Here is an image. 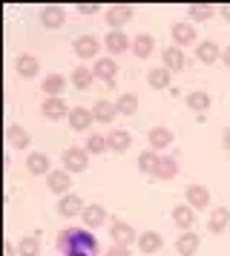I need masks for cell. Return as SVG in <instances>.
I'll use <instances>...</instances> for the list:
<instances>
[{
  "instance_id": "6da1fadb",
  "label": "cell",
  "mask_w": 230,
  "mask_h": 256,
  "mask_svg": "<svg viewBox=\"0 0 230 256\" xmlns=\"http://www.w3.org/2000/svg\"><path fill=\"white\" fill-rule=\"evenodd\" d=\"M58 250H60V256H98L101 244H98V239L90 230L69 228V230H64L58 236Z\"/></svg>"
},
{
  "instance_id": "7a4b0ae2",
  "label": "cell",
  "mask_w": 230,
  "mask_h": 256,
  "mask_svg": "<svg viewBox=\"0 0 230 256\" xmlns=\"http://www.w3.org/2000/svg\"><path fill=\"white\" fill-rule=\"evenodd\" d=\"M86 164H90L86 147H69L64 152V170L66 173H80V170H86Z\"/></svg>"
},
{
  "instance_id": "3957f363",
  "label": "cell",
  "mask_w": 230,
  "mask_h": 256,
  "mask_svg": "<svg viewBox=\"0 0 230 256\" xmlns=\"http://www.w3.org/2000/svg\"><path fill=\"white\" fill-rule=\"evenodd\" d=\"M130 18H132V6H126V3H118V6H110L106 9V24H110V29H121Z\"/></svg>"
},
{
  "instance_id": "277c9868",
  "label": "cell",
  "mask_w": 230,
  "mask_h": 256,
  "mask_svg": "<svg viewBox=\"0 0 230 256\" xmlns=\"http://www.w3.org/2000/svg\"><path fill=\"white\" fill-rule=\"evenodd\" d=\"M72 46H75V55H78V58H95L101 44H98V38L95 35H78Z\"/></svg>"
},
{
  "instance_id": "5b68a950",
  "label": "cell",
  "mask_w": 230,
  "mask_h": 256,
  "mask_svg": "<svg viewBox=\"0 0 230 256\" xmlns=\"http://www.w3.org/2000/svg\"><path fill=\"white\" fill-rule=\"evenodd\" d=\"M92 121H95V116H92V110H86V106H75V110H69V127L72 130L84 132V130L92 127Z\"/></svg>"
},
{
  "instance_id": "8992f818",
  "label": "cell",
  "mask_w": 230,
  "mask_h": 256,
  "mask_svg": "<svg viewBox=\"0 0 230 256\" xmlns=\"http://www.w3.org/2000/svg\"><path fill=\"white\" fill-rule=\"evenodd\" d=\"M110 236H112L115 244H132L138 239L136 230H132V224H126V222H112L110 224Z\"/></svg>"
},
{
  "instance_id": "52a82bcc",
  "label": "cell",
  "mask_w": 230,
  "mask_h": 256,
  "mask_svg": "<svg viewBox=\"0 0 230 256\" xmlns=\"http://www.w3.org/2000/svg\"><path fill=\"white\" fill-rule=\"evenodd\" d=\"M58 213H60V216H66V219H72V216H80V213H84V202H80V196H75V193H66V196L58 202Z\"/></svg>"
},
{
  "instance_id": "ba28073f",
  "label": "cell",
  "mask_w": 230,
  "mask_h": 256,
  "mask_svg": "<svg viewBox=\"0 0 230 256\" xmlns=\"http://www.w3.org/2000/svg\"><path fill=\"white\" fill-rule=\"evenodd\" d=\"M187 204L193 210H202L210 204V190L204 184H190L187 187Z\"/></svg>"
},
{
  "instance_id": "9c48e42d",
  "label": "cell",
  "mask_w": 230,
  "mask_h": 256,
  "mask_svg": "<svg viewBox=\"0 0 230 256\" xmlns=\"http://www.w3.org/2000/svg\"><path fill=\"white\" fill-rule=\"evenodd\" d=\"M161 60H164V66L170 72H178L187 66V58H184V52L178 46H167L164 52H161Z\"/></svg>"
},
{
  "instance_id": "30bf717a",
  "label": "cell",
  "mask_w": 230,
  "mask_h": 256,
  "mask_svg": "<svg viewBox=\"0 0 230 256\" xmlns=\"http://www.w3.org/2000/svg\"><path fill=\"white\" fill-rule=\"evenodd\" d=\"M49 167H52V164H49V156H46V152H29V158H26V170H29L32 176L52 173Z\"/></svg>"
},
{
  "instance_id": "8fae6325",
  "label": "cell",
  "mask_w": 230,
  "mask_h": 256,
  "mask_svg": "<svg viewBox=\"0 0 230 256\" xmlns=\"http://www.w3.org/2000/svg\"><path fill=\"white\" fill-rule=\"evenodd\" d=\"M80 219H84V224H86V228H92V230H95V228H101L104 222H106V210H104L101 204H86V208H84V213H80Z\"/></svg>"
},
{
  "instance_id": "7c38bea8",
  "label": "cell",
  "mask_w": 230,
  "mask_h": 256,
  "mask_svg": "<svg viewBox=\"0 0 230 256\" xmlns=\"http://www.w3.org/2000/svg\"><path fill=\"white\" fill-rule=\"evenodd\" d=\"M172 40H176L178 49L187 46V44H196V26L193 24H176L172 26Z\"/></svg>"
},
{
  "instance_id": "4fadbf2b",
  "label": "cell",
  "mask_w": 230,
  "mask_h": 256,
  "mask_svg": "<svg viewBox=\"0 0 230 256\" xmlns=\"http://www.w3.org/2000/svg\"><path fill=\"white\" fill-rule=\"evenodd\" d=\"M172 222L182 228V230H190L196 224V210L190 204H178V208H172Z\"/></svg>"
},
{
  "instance_id": "5bb4252c",
  "label": "cell",
  "mask_w": 230,
  "mask_h": 256,
  "mask_svg": "<svg viewBox=\"0 0 230 256\" xmlns=\"http://www.w3.org/2000/svg\"><path fill=\"white\" fill-rule=\"evenodd\" d=\"M198 242H202V239H198L193 230H184L182 236L176 239V250H178L182 256H193L196 250H198Z\"/></svg>"
},
{
  "instance_id": "9a60e30c",
  "label": "cell",
  "mask_w": 230,
  "mask_h": 256,
  "mask_svg": "<svg viewBox=\"0 0 230 256\" xmlns=\"http://www.w3.org/2000/svg\"><path fill=\"white\" fill-rule=\"evenodd\" d=\"M138 248H141L144 254H156V250L164 248V239H161V233H156V230L138 233Z\"/></svg>"
},
{
  "instance_id": "2e32d148",
  "label": "cell",
  "mask_w": 230,
  "mask_h": 256,
  "mask_svg": "<svg viewBox=\"0 0 230 256\" xmlns=\"http://www.w3.org/2000/svg\"><path fill=\"white\" fill-rule=\"evenodd\" d=\"M106 49H110L112 55H121L124 49H130V38H126L121 29H110V32H106Z\"/></svg>"
},
{
  "instance_id": "e0dca14e",
  "label": "cell",
  "mask_w": 230,
  "mask_h": 256,
  "mask_svg": "<svg viewBox=\"0 0 230 256\" xmlns=\"http://www.w3.org/2000/svg\"><path fill=\"white\" fill-rule=\"evenodd\" d=\"M228 224H230V210L228 208H216L213 213H210V219H207V230L210 233H222Z\"/></svg>"
},
{
  "instance_id": "ac0fdd59",
  "label": "cell",
  "mask_w": 230,
  "mask_h": 256,
  "mask_svg": "<svg viewBox=\"0 0 230 256\" xmlns=\"http://www.w3.org/2000/svg\"><path fill=\"white\" fill-rule=\"evenodd\" d=\"M218 46H216V40H202L198 46H196V58L202 60V64H216L218 60Z\"/></svg>"
},
{
  "instance_id": "d6986e66",
  "label": "cell",
  "mask_w": 230,
  "mask_h": 256,
  "mask_svg": "<svg viewBox=\"0 0 230 256\" xmlns=\"http://www.w3.org/2000/svg\"><path fill=\"white\" fill-rule=\"evenodd\" d=\"M106 144H110V150H112V152H124V150H130L132 136H130L126 130H112V132H110V138H106Z\"/></svg>"
},
{
  "instance_id": "ffe728a7",
  "label": "cell",
  "mask_w": 230,
  "mask_h": 256,
  "mask_svg": "<svg viewBox=\"0 0 230 256\" xmlns=\"http://www.w3.org/2000/svg\"><path fill=\"white\" fill-rule=\"evenodd\" d=\"M64 18H66V14H64L60 6H44V9H40V24L49 26V29H58V26L64 24Z\"/></svg>"
},
{
  "instance_id": "44dd1931",
  "label": "cell",
  "mask_w": 230,
  "mask_h": 256,
  "mask_svg": "<svg viewBox=\"0 0 230 256\" xmlns=\"http://www.w3.org/2000/svg\"><path fill=\"white\" fill-rule=\"evenodd\" d=\"M92 72H95V78H101V81H112L115 72H118V64H115L112 58H101V60H95Z\"/></svg>"
},
{
  "instance_id": "7402d4cb",
  "label": "cell",
  "mask_w": 230,
  "mask_h": 256,
  "mask_svg": "<svg viewBox=\"0 0 230 256\" xmlns=\"http://www.w3.org/2000/svg\"><path fill=\"white\" fill-rule=\"evenodd\" d=\"M6 138H9V144L12 147H18V150H26L29 147V132L23 127H18V124H9V130H6Z\"/></svg>"
},
{
  "instance_id": "603a6c76",
  "label": "cell",
  "mask_w": 230,
  "mask_h": 256,
  "mask_svg": "<svg viewBox=\"0 0 230 256\" xmlns=\"http://www.w3.org/2000/svg\"><path fill=\"white\" fill-rule=\"evenodd\" d=\"M176 173H178V162H176L172 156H161L158 170H156V178H161V182H170V178H176Z\"/></svg>"
},
{
  "instance_id": "cb8c5ba5",
  "label": "cell",
  "mask_w": 230,
  "mask_h": 256,
  "mask_svg": "<svg viewBox=\"0 0 230 256\" xmlns=\"http://www.w3.org/2000/svg\"><path fill=\"white\" fill-rule=\"evenodd\" d=\"M46 184H49V190H52V193H66L69 184H72V178H69L66 170H52Z\"/></svg>"
},
{
  "instance_id": "d4e9b609",
  "label": "cell",
  "mask_w": 230,
  "mask_h": 256,
  "mask_svg": "<svg viewBox=\"0 0 230 256\" xmlns=\"http://www.w3.org/2000/svg\"><path fill=\"white\" fill-rule=\"evenodd\" d=\"M150 144H152V150H164L172 144V132L167 127H152L150 130Z\"/></svg>"
},
{
  "instance_id": "484cf974",
  "label": "cell",
  "mask_w": 230,
  "mask_h": 256,
  "mask_svg": "<svg viewBox=\"0 0 230 256\" xmlns=\"http://www.w3.org/2000/svg\"><path fill=\"white\" fill-rule=\"evenodd\" d=\"M158 162H161V156H156V150H144L141 156H138V170H141V173L156 176V170H158Z\"/></svg>"
},
{
  "instance_id": "4316f807",
  "label": "cell",
  "mask_w": 230,
  "mask_h": 256,
  "mask_svg": "<svg viewBox=\"0 0 230 256\" xmlns=\"http://www.w3.org/2000/svg\"><path fill=\"white\" fill-rule=\"evenodd\" d=\"M147 81L152 90H167L170 86V70L167 66H156V70H150Z\"/></svg>"
},
{
  "instance_id": "83f0119b",
  "label": "cell",
  "mask_w": 230,
  "mask_h": 256,
  "mask_svg": "<svg viewBox=\"0 0 230 256\" xmlns=\"http://www.w3.org/2000/svg\"><path fill=\"white\" fill-rule=\"evenodd\" d=\"M40 110H44V116H46V118H52V121H55V118H64V116H66L69 106L64 104L60 98H46Z\"/></svg>"
},
{
  "instance_id": "f1b7e54d",
  "label": "cell",
  "mask_w": 230,
  "mask_h": 256,
  "mask_svg": "<svg viewBox=\"0 0 230 256\" xmlns=\"http://www.w3.org/2000/svg\"><path fill=\"white\" fill-rule=\"evenodd\" d=\"M66 90V78L64 75H46L44 81V92L49 95V98H58V95Z\"/></svg>"
},
{
  "instance_id": "f546056e",
  "label": "cell",
  "mask_w": 230,
  "mask_h": 256,
  "mask_svg": "<svg viewBox=\"0 0 230 256\" xmlns=\"http://www.w3.org/2000/svg\"><path fill=\"white\" fill-rule=\"evenodd\" d=\"M115 112H118V106L110 104V101H98V104L92 106V116H95V121H104V124H110L115 118Z\"/></svg>"
},
{
  "instance_id": "4dcf8cb0",
  "label": "cell",
  "mask_w": 230,
  "mask_h": 256,
  "mask_svg": "<svg viewBox=\"0 0 230 256\" xmlns=\"http://www.w3.org/2000/svg\"><path fill=\"white\" fill-rule=\"evenodd\" d=\"M92 78H95V72L86 70V66H75V70H72V84H75L78 90H90Z\"/></svg>"
},
{
  "instance_id": "1f68e13d",
  "label": "cell",
  "mask_w": 230,
  "mask_h": 256,
  "mask_svg": "<svg viewBox=\"0 0 230 256\" xmlns=\"http://www.w3.org/2000/svg\"><path fill=\"white\" fill-rule=\"evenodd\" d=\"M152 46H156V40L150 35H138L136 40H132V52H136L138 58H150V55H152Z\"/></svg>"
},
{
  "instance_id": "d6a6232c",
  "label": "cell",
  "mask_w": 230,
  "mask_h": 256,
  "mask_svg": "<svg viewBox=\"0 0 230 256\" xmlns=\"http://www.w3.org/2000/svg\"><path fill=\"white\" fill-rule=\"evenodd\" d=\"M187 106L196 110V112H204V110H210V95L202 92V90H196V92L187 95Z\"/></svg>"
},
{
  "instance_id": "836d02e7",
  "label": "cell",
  "mask_w": 230,
  "mask_h": 256,
  "mask_svg": "<svg viewBox=\"0 0 230 256\" xmlns=\"http://www.w3.org/2000/svg\"><path fill=\"white\" fill-rule=\"evenodd\" d=\"M18 72H20L23 78H34V75H38V58L20 55V58H18Z\"/></svg>"
},
{
  "instance_id": "e575fe53",
  "label": "cell",
  "mask_w": 230,
  "mask_h": 256,
  "mask_svg": "<svg viewBox=\"0 0 230 256\" xmlns=\"http://www.w3.org/2000/svg\"><path fill=\"white\" fill-rule=\"evenodd\" d=\"M115 106H118V112H121V116H132V112L138 110V98L132 92H124L118 101H115Z\"/></svg>"
},
{
  "instance_id": "d590c367",
  "label": "cell",
  "mask_w": 230,
  "mask_h": 256,
  "mask_svg": "<svg viewBox=\"0 0 230 256\" xmlns=\"http://www.w3.org/2000/svg\"><path fill=\"white\" fill-rule=\"evenodd\" d=\"M18 254L20 256H38L40 254V242H38V236H26V239H20Z\"/></svg>"
},
{
  "instance_id": "8d00e7d4",
  "label": "cell",
  "mask_w": 230,
  "mask_h": 256,
  "mask_svg": "<svg viewBox=\"0 0 230 256\" xmlns=\"http://www.w3.org/2000/svg\"><path fill=\"white\" fill-rule=\"evenodd\" d=\"M104 150H110L106 138H104V136H98V132H90V138H86V152L98 156V152H104Z\"/></svg>"
},
{
  "instance_id": "74e56055",
  "label": "cell",
  "mask_w": 230,
  "mask_h": 256,
  "mask_svg": "<svg viewBox=\"0 0 230 256\" xmlns=\"http://www.w3.org/2000/svg\"><path fill=\"white\" fill-rule=\"evenodd\" d=\"M187 14L196 18V20H207V18L213 14V6H210V3H190V6H187Z\"/></svg>"
},
{
  "instance_id": "f35d334b",
  "label": "cell",
  "mask_w": 230,
  "mask_h": 256,
  "mask_svg": "<svg viewBox=\"0 0 230 256\" xmlns=\"http://www.w3.org/2000/svg\"><path fill=\"white\" fill-rule=\"evenodd\" d=\"M106 256H130V248H126V244H112V248L106 250Z\"/></svg>"
},
{
  "instance_id": "ab89813d",
  "label": "cell",
  "mask_w": 230,
  "mask_h": 256,
  "mask_svg": "<svg viewBox=\"0 0 230 256\" xmlns=\"http://www.w3.org/2000/svg\"><path fill=\"white\" fill-rule=\"evenodd\" d=\"M78 12L80 14H95L98 12V3H78Z\"/></svg>"
},
{
  "instance_id": "60d3db41",
  "label": "cell",
  "mask_w": 230,
  "mask_h": 256,
  "mask_svg": "<svg viewBox=\"0 0 230 256\" xmlns=\"http://www.w3.org/2000/svg\"><path fill=\"white\" fill-rule=\"evenodd\" d=\"M222 144H224V147H228V150H230V127L224 130V136H222Z\"/></svg>"
},
{
  "instance_id": "b9f144b4",
  "label": "cell",
  "mask_w": 230,
  "mask_h": 256,
  "mask_svg": "<svg viewBox=\"0 0 230 256\" xmlns=\"http://www.w3.org/2000/svg\"><path fill=\"white\" fill-rule=\"evenodd\" d=\"M3 256H14V244L6 242V250H3Z\"/></svg>"
},
{
  "instance_id": "7bdbcfd3",
  "label": "cell",
  "mask_w": 230,
  "mask_h": 256,
  "mask_svg": "<svg viewBox=\"0 0 230 256\" xmlns=\"http://www.w3.org/2000/svg\"><path fill=\"white\" fill-rule=\"evenodd\" d=\"M222 18H224V20H230V3H228V6H222Z\"/></svg>"
},
{
  "instance_id": "ee69618b",
  "label": "cell",
  "mask_w": 230,
  "mask_h": 256,
  "mask_svg": "<svg viewBox=\"0 0 230 256\" xmlns=\"http://www.w3.org/2000/svg\"><path fill=\"white\" fill-rule=\"evenodd\" d=\"M222 60H224V64H228V66H230V46L224 49V52H222Z\"/></svg>"
}]
</instances>
